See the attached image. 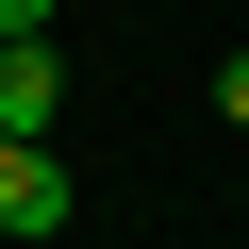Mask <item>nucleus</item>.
<instances>
[{"mask_svg":"<svg viewBox=\"0 0 249 249\" xmlns=\"http://www.w3.org/2000/svg\"><path fill=\"white\" fill-rule=\"evenodd\" d=\"M0 232H67V150H0Z\"/></svg>","mask_w":249,"mask_h":249,"instance_id":"2","label":"nucleus"},{"mask_svg":"<svg viewBox=\"0 0 249 249\" xmlns=\"http://www.w3.org/2000/svg\"><path fill=\"white\" fill-rule=\"evenodd\" d=\"M17 34H50V0H0V50H17Z\"/></svg>","mask_w":249,"mask_h":249,"instance_id":"4","label":"nucleus"},{"mask_svg":"<svg viewBox=\"0 0 249 249\" xmlns=\"http://www.w3.org/2000/svg\"><path fill=\"white\" fill-rule=\"evenodd\" d=\"M50 116H67V67H50V34H17L0 50V150H50Z\"/></svg>","mask_w":249,"mask_h":249,"instance_id":"1","label":"nucleus"},{"mask_svg":"<svg viewBox=\"0 0 249 249\" xmlns=\"http://www.w3.org/2000/svg\"><path fill=\"white\" fill-rule=\"evenodd\" d=\"M216 116H232V133H249V50H232V67H216Z\"/></svg>","mask_w":249,"mask_h":249,"instance_id":"3","label":"nucleus"}]
</instances>
